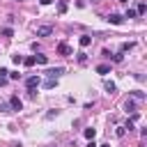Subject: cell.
I'll list each match as a JSON object with an SVG mask.
<instances>
[{
	"label": "cell",
	"mask_w": 147,
	"mask_h": 147,
	"mask_svg": "<svg viewBox=\"0 0 147 147\" xmlns=\"http://www.w3.org/2000/svg\"><path fill=\"white\" fill-rule=\"evenodd\" d=\"M9 108H11V110H21V108H23V101H21L18 96H11V99H9Z\"/></svg>",
	"instance_id": "obj_4"
},
{
	"label": "cell",
	"mask_w": 147,
	"mask_h": 147,
	"mask_svg": "<svg viewBox=\"0 0 147 147\" xmlns=\"http://www.w3.org/2000/svg\"><path fill=\"white\" fill-rule=\"evenodd\" d=\"M78 62L85 64V62H87V55H85V53H78Z\"/></svg>",
	"instance_id": "obj_21"
},
{
	"label": "cell",
	"mask_w": 147,
	"mask_h": 147,
	"mask_svg": "<svg viewBox=\"0 0 147 147\" xmlns=\"http://www.w3.org/2000/svg\"><path fill=\"white\" fill-rule=\"evenodd\" d=\"M87 147H99V145H96L94 140H90V142H87Z\"/></svg>",
	"instance_id": "obj_25"
},
{
	"label": "cell",
	"mask_w": 147,
	"mask_h": 147,
	"mask_svg": "<svg viewBox=\"0 0 147 147\" xmlns=\"http://www.w3.org/2000/svg\"><path fill=\"white\" fill-rule=\"evenodd\" d=\"M136 16H138L136 9H126V16H124V18H136Z\"/></svg>",
	"instance_id": "obj_18"
},
{
	"label": "cell",
	"mask_w": 147,
	"mask_h": 147,
	"mask_svg": "<svg viewBox=\"0 0 147 147\" xmlns=\"http://www.w3.org/2000/svg\"><path fill=\"white\" fill-rule=\"evenodd\" d=\"M11 60H14V64H21V62H23V57H21V55H11Z\"/></svg>",
	"instance_id": "obj_23"
},
{
	"label": "cell",
	"mask_w": 147,
	"mask_h": 147,
	"mask_svg": "<svg viewBox=\"0 0 147 147\" xmlns=\"http://www.w3.org/2000/svg\"><path fill=\"white\" fill-rule=\"evenodd\" d=\"M117 2H126V0H117Z\"/></svg>",
	"instance_id": "obj_28"
},
{
	"label": "cell",
	"mask_w": 147,
	"mask_h": 147,
	"mask_svg": "<svg viewBox=\"0 0 147 147\" xmlns=\"http://www.w3.org/2000/svg\"><path fill=\"white\" fill-rule=\"evenodd\" d=\"M131 94H133V96H136V99H145V94H142V92H140V90H133V92H131Z\"/></svg>",
	"instance_id": "obj_22"
},
{
	"label": "cell",
	"mask_w": 147,
	"mask_h": 147,
	"mask_svg": "<svg viewBox=\"0 0 147 147\" xmlns=\"http://www.w3.org/2000/svg\"><path fill=\"white\" fill-rule=\"evenodd\" d=\"M34 62H37V64H46L48 57H46V55H34Z\"/></svg>",
	"instance_id": "obj_13"
},
{
	"label": "cell",
	"mask_w": 147,
	"mask_h": 147,
	"mask_svg": "<svg viewBox=\"0 0 147 147\" xmlns=\"http://www.w3.org/2000/svg\"><path fill=\"white\" fill-rule=\"evenodd\" d=\"M18 2H21V0H18Z\"/></svg>",
	"instance_id": "obj_29"
},
{
	"label": "cell",
	"mask_w": 147,
	"mask_h": 147,
	"mask_svg": "<svg viewBox=\"0 0 147 147\" xmlns=\"http://www.w3.org/2000/svg\"><path fill=\"white\" fill-rule=\"evenodd\" d=\"M5 83H7V80H5V76H0V87H2Z\"/></svg>",
	"instance_id": "obj_27"
},
{
	"label": "cell",
	"mask_w": 147,
	"mask_h": 147,
	"mask_svg": "<svg viewBox=\"0 0 147 147\" xmlns=\"http://www.w3.org/2000/svg\"><path fill=\"white\" fill-rule=\"evenodd\" d=\"M108 23H113V25H122V23H124V16H119V14H110V16H108Z\"/></svg>",
	"instance_id": "obj_5"
},
{
	"label": "cell",
	"mask_w": 147,
	"mask_h": 147,
	"mask_svg": "<svg viewBox=\"0 0 147 147\" xmlns=\"http://www.w3.org/2000/svg\"><path fill=\"white\" fill-rule=\"evenodd\" d=\"M133 46H136L133 41H124V44H122V53H126V51H131Z\"/></svg>",
	"instance_id": "obj_12"
},
{
	"label": "cell",
	"mask_w": 147,
	"mask_h": 147,
	"mask_svg": "<svg viewBox=\"0 0 147 147\" xmlns=\"http://www.w3.org/2000/svg\"><path fill=\"white\" fill-rule=\"evenodd\" d=\"M96 74H101V76L110 74V64H96Z\"/></svg>",
	"instance_id": "obj_8"
},
{
	"label": "cell",
	"mask_w": 147,
	"mask_h": 147,
	"mask_svg": "<svg viewBox=\"0 0 147 147\" xmlns=\"http://www.w3.org/2000/svg\"><path fill=\"white\" fill-rule=\"evenodd\" d=\"M103 87H106V92H115V83H113V80H106Z\"/></svg>",
	"instance_id": "obj_14"
},
{
	"label": "cell",
	"mask_w": 147,
	"mask_h": 147,
	"mask_svg": "<svg viewBox=\"0 0 147 147\" xmlns=\"http://www.w3.org/2000/svg\"><path fill=\"white\" fill-rule=\"evenodd\" d=\"M83 133H85V138H87V140H94V136H96V129H92V126H90V129H85Z\"/></svg>",
	"instance_id": "obj_11"
},
{
	"label": "cell",
	"mask_w": 147,
	"mask_h": 147,
	"mask_svg": "<svg viewBox=\"0 0 147 147\" xmlns=\"http://www.w3.org/2000/svg\"><path fill=\"white\" fill-rule=\"evenodd\" d=\"M41 85H44V87H46V90H53V87H55V85H57V78H48V80H44V83H41Z\"/></svg>",
	"instance_id": "obj_9"
},
{
	"label": "cell",
	"mask_w": 147,
	"mask_h": 147,
	"mask_svg": "<svg viewBox=\"0 0 147 147\" xmlns=\"http://www.w3.org/2000/svg\"><path fill=\"white\" fill-rule=\"evenodd\" d=\"M25 85H28V90H34V87L41 85V78H39V76H30V78L25 80Z\"/></svg>",
	"instance_id": "obj_1"
},
{
	"label": "cell",
	"mask_w": 147,
	"mask_h": 147,
	"mask_svg": "<svg viewBox=\"0 0 147 147\" xmlns=\"http://www.w3.org/2000/svg\"><path fill=\"white\" fill-rule=\"evenodd\" d=\"M23 64H25V67H32V64H34V55H30V57H23Z\"/></svg>",
	"instance_id": "obj_15"
},
{
	"label": "cell",
	"mask_w": 147,
	"mask_h": 147,
	"mask_svg": "<svg viewBox=\"0 0 147 147\" xmlns=\"http://www.w3.org/2000/svg\"><path fill=\"white\" fill-rule=\"evenodd\" d=\"M136 11H138V14H145V11H147V5H145V2H138V9H136Z\"/></svg>",
	"instance_id": "obj_17"
},
{
	"label": "cell",
	"mask_w": 147,
	"mask_h": 147,
	"mask_svg": "<svg viewBox=\"0 0 147 147\" xmlns=\"http://www.w3.org/2000/svg\"><path fill=\"white\" fill-rule=\"evenodd\" d=\"M124 110H126V113H133V110H136V101H133V99H129V101L124 103Z\"/></svg>",
	"instance_id": "obj_10"
},
{
	"label": "cell",
	"mask_w": 147,
	"mask_h": 147,
	"mask_svg": "<svg viewBox=\"0 0 147 147\" xmlns=\"http://www.w3.org/2000/svg\"><path fill=\"white\" fill-rule=\"evenodd\" d=\"M108 57H113V62H122L124 55H122V53H115V55H108Z\"/></svg>",
	"instance_id": "obj_20"
},
{
	"label": "cell",
	"mask_w": 147,
	"mask_h": 147,
	"mask_svg": "<svg viewBox=\"0 0 147 147\" xmlns=\"http://www.w3.org/2000/svg\"><path fill=\"white\" fill-rule=\"evenodd\" d=\"M57 11H60V14H64V11H67V2H64V0H62V2H57Z\"/></svg>",
	"instance_id": "obj_16"
},
{
	"label": "cell",
	"mask_w": 147,
	"mask_h": 147,
	"mask_svg": "<svg viewBox=\"0 0 147 147\" xmlns=\"http://www.w3.org/2000/svg\"><path fill=\"white\" fill-rule=\"evenodd\" d=\"M39 2H41V5H51L53 0H39Z\"/></svg>",
	"instance_id": "obj_26"
},
{
	"label": "cell",
	"mask_w": 147,
	"mask_h": 147,
	"mask_svg": "<svg viewBox=\"0 0 147 147\" xmlns=\"http://www.w3.org/2000/svg\"><path fill=\"white\" fill-rule=\"evenodd\" d=\"M57 53L67 57V55H71V46H69L67 41H62V44H57Z\"/></svg>",
	"instance_id": "obj_2"
},
{
	"label": "cell",
	"mask_w": 147,
	"mask_h": 147,
	"mask_svg": "<svg viewBox=\"0 0 147 147\" xmlns=\"http://www.w3.org/2000/svg\"><path fill=\"white\" fill-rule=\"evenodd\" d=\"M2 37H14V30H11V28H5V30H2Z\"/></svg>",
	"instance_id": "obj_19"
},
{
	"label": "cell",
	"mask_w": 147,
	"mask_h": 147,
	"mask_svg": "<svg viewBox=\"0 0 147 147\" xmlns=\"http://www.w3.org/2000/svg\"><path fill=\"white\" fill-rule=\"evenodd\" d=\"M62 71H64L62 67H53V69H46V76H48V78H57Z\"/></svg>",
	"instance_id": "obj_6"
},
{
	"label": "cell",
	"mask_w": 147,
	"mask_h": 147,
	"mask_svg": "<svg viewBox=\"0 0 147 147\" xmlns=\"http://www.w3.org/2000/svg\"><path fill=\"white\" fill-rule=\"evenodd\" d=\"M78 44H80V48H87V46L92 44V37H90V34H83V37L78 39Z\"/></svg>",
	"instance_id": "obj_7"
},
{
	"label": "cell",
	"mask_w": 147,
	"mask_h": 147,
	"mask_svg": "<svg viewBox=\"0 0 147 147\" xmlns=\"http://www.w3.org/2000/svg\"><path fill=\"white\" fill-rule=\"evenodd\" d=\"M9 78H11V80H18V78H21V74H18V71H11V74H9Z\"/></svg>",
	"instance_id": "obj_24"
},
{
	"label": "cell",
	"mask_w": 147,
	"mask_h": 147,
	"mask_svg": "<svg viewBox=\"0 0 147 147\" xmlns=\"http://www.w3.org/2000/svg\"><path fill=\"white\" fill-rule=\"evenodd\" d=\"M48 34H53V28H51V25H41V28H37V37H48Z\"/></svg>",
	"instance_id": "obj_3"
}]
</instances>
